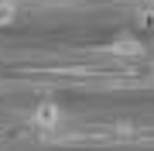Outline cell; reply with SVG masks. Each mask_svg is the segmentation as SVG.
Returning <instances> with one entry per match:
<instances>
[{"mask_svg": "<svg viewBox=\"0 0 154 151\" xmlns=\"http://www.w3.org/2000/svg\"><path fill=\"white\" fill-rule=\"evenodd\" d=\"M62 124H65V110H62L58 100H41V103H34V110H31V127H34V131H41V134H55Z\"/></svg>", "mask_w": 154, "mask_h": 151, "instance_id": "obj_1", "label": "cell"}, {"mask_svg": "<svg viewBox=\"0 0 154 151\" xmlns=\"http://www.w3.org/2000/svg\"><path fill=\"white\" fill-rule=\"evenodd\" d=\"M106 52H110L113 58H127V62H130V58H140L147 48H144V38H140V34L120 31V34H113V41H110V48H106Z\"/></svg>", "mask_w": 154, "mask_h": 151, "instance_id": "obj_2", "label": "cell"}, {"mask_svg": "<svg viewBox=\"0 0 154 151\" xmlns=\"http://www.w3.org/2000/svg\"><path fill=\"white\" fill-rule=\"evenodd\" d=\"M17 14H21V7H17L14 0H0V28L14 24V21H17Z\"/></svg>", "mask_w": 154, "mask_h": 151, "instance_id": "obj_3", "label": "cell"}, {"mask_svg": "<svg viewBox=\"0 0 154 151\" xmlns=\"http://www.w3.org/2000/svg\"><path fill=\"white\" fill-rule=\"evenodd\" d=\"M137 24L144 31H154V7H140L137 11Z\"/></svg>", "mask_w": 154, "mask_h": 151, "instance_id": "obj_4", "label": "cell"}]
</instances>
